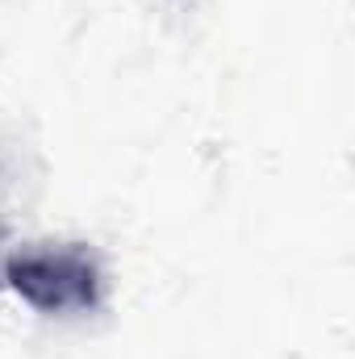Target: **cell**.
Returning <instances> with one entry per match:
<instances>
[{"label": "cell", "mask_w": 355, "mask_h": 359, "mask_svg": "<svg viewBox=\"0 0 355 359\" xmlns=\"http://www.w3.org/2000/svg\"><path fill=\"white\" fill-rule=\"evenodd\" d=\"M4 284L38 313H88L100 305V264L88 247H25L4 264Z\"/></svg>", "instance_id": "obj_1"}]
</instances>
